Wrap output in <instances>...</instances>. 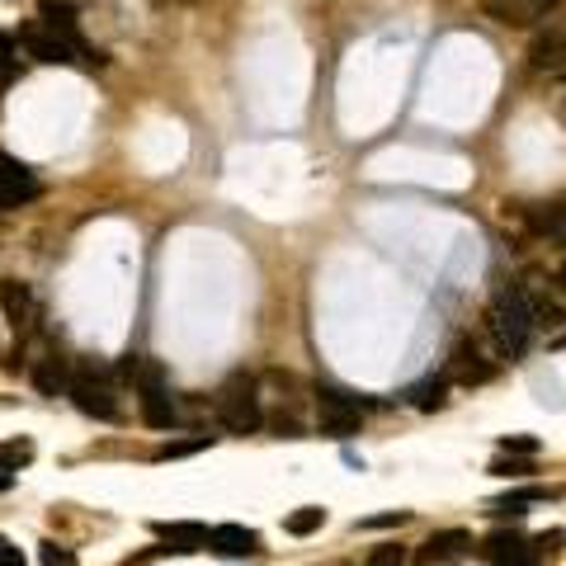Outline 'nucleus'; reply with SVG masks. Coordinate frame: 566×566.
Wrapping results in <instances>:
<instances>
[{"instance_id":"31","label":"nucleus","mask_w":566,"mask_h":566,"mask_svg":"<svg viewBox=\"0 0 566 566\" xmlns=\"http://www.w3.org/2000/svg\"><path fill=\"white\" fill-rule=\"evenodd\" d=\"M557 118H562V123H566V90H562V94H557Z\"/></svg>"},{"instance_id":"5","label":"nucleus","mask_w":566,"mask_h":566,"mask_svg":"<svg viewBox=\"0 0 566 566\" xmlns=\"http://www.w3.org/2000/svg\"><path fill=\"white\" fill-rule=\"evenodd\" d=\"M359 420H364V411H359L354 397H344V392H336V387L317 392V424H321V434L350 439V434H359Z\"/></svg>"},{"instance_id":"6","label":"nucleus","mask_w":566,"mask_h":566,"mask_svg":"<svg viewBox=\"0 0 566 566\" xmlns=\"http://www.w3.org/2000/svg\"><path fill=\"white\" fill-rule=\"evenodd\" d=\"M38 194H43V184L34 170L24 161H14V156H0V208H24Z\"/></svg>"},{"instance_id":"22","label":"nucleus","mask_w":566,"mask_h":566,"mask_svg":"<svg viewBox=\"0 0 566 566\" xmlns=\"http://www.w3.org/2000/svg\"><path fill=\"white\" fill-rule=\"evenodd\" d=\"M0 463L20 472L24 463H34V444H29V439H10V444H0Z\"/></svg>"},{"instance_id":"12","label":"nucleus","mask_w":566,"mask_h":566,"mask_svg":"<svg viewBox=\"0 0 566 566\" xmlns=\"http://www.w3.org/2000/svg\"><path fill=\"white\" fill-rule=\"evenodd\" d=\"M0 312H5V321L14 326V330H29L34 326V288L29 283H20V279H5L0 283Z\"/></svg>"},{"instance_id":"16","label":"nucleus","mask_w":566,"mask_h":566,"mask_svg":"<svg viewBox=\"0 0 566 566\" xmlns=\"http://www.w3.org/2000/svg\"><path fill=\"white\" fill-rule=\"evenodd\" d=\"M156 533L170 543L166 553H203V547H213V529L203 524H156Z\"/></svg>"},{"instance_id":"11","label":"nucleus","mask_w":566,"mask_h":566,"mask_svg":"<svg viewBox=\"0 0 566 566\" xmlns=\"http://www.w3.org/2000/svg\"><path fill=\"white\" fill-rule=\"evenodd\" d=\"M482 553H486V562H491V566H543L539 557H533V543L519 539V533H510V529L491 533V539L482 543Z\"/></svg>"},{"instance_id":"14","label":"nucleus","mask_w":566,"mask_h":566,"mask_svg":"<svg viewBox=\"0 0 566 566\" xmlns=\"http://www.w3.org/2000/svg\"><path fill=\"white\" fill-rule=\"evenodd\" d=\"M71 359L61 354H43L34 364V387L43 392V397H61V392H71Z\"/></svg>"},{"instance_id":"25","label":"nucleus","mask_w":566,"mask_h":566,"mask_svg":"<svg viewBox=\"0 0 566 566\" xmlns=\"http://www.w3.org/2000/svg\"><path fill=\"white\" fill-rule=\"evenodd\" d=\"M364 566H406V553H401L397 543H383V547H373Z\"/></svg>"},{"instance_id":"26","label":"nucleus","mask_w":566,"mask_h":566,"mask_svg":"<svg viewBox=\"0 0 566 566\" xmlns=\"http://www.w3.org/2000/svg\"><path fill=\"white\" fill-rule=\"evenodd\" d=\"M14 47H20V43H14L10 34H0V86L14 81Z\"/></svg>"},{"instance_id":"17","label":"nucleus","mask_w":566,"mask_h":566,"mask_svg":"<svg viewBox=\"0 0 566 566\" xmlns=\"http://www.w3.org/2000/svg\"><path fill=\"white\" fill-rule=\"evenodd\" d=\"M411 406H416V411H444V406H449V377L439 373V377L416 383L411 387Z\"/></svg>"},{"instance_id":"29","label":"nucleus","mask_w":566,"mask_h":566,"mask_svg":"<svg viewBox=\"0 0 566 566\" xmlns=\"http://www.w3.org/2000/svg\"><path fill=\"white\" fill-rule=\"evenodd\" d=\"M0 566H24V553L5 539V533H0Z\"/></svg>"},{"instance_id":"30","label":"nucleus","mask_w":566,"mask_h":566,"mask_svg":"<svg viewBox=\"0 0 566 566\" xmlns=\"http://www.w3.org/2000/svg\"><path fill=\"white\" fill-rule=\"evenodd\" d=\"M10 486H14V467L0 463V491H10Z\"/></svg>"},{"instance_id":"19","label":"nucleus","mask_w":566,"mask_h":566,"mask_svg":"<svg viewBox=\"0 0 566 566\" xmlns=\"http://www.w3.org/2000/svg\"><path fill=\"white\" fill-rule=\"evenodd\" d=\"M326 524V510L321 506H303V510H293L288 519H283V529L293 533V539H307V533H317Z\"/></svg>"},{"instance_id":"21","label":"nucleus","mask_w":566,"mask_h":566,"mask_svg":"<svg viewBox=\"0 0 566 566\" xmlns=\"http://www.w3.org/2000/svg\"><path fill=\"white\" fill-rule=\"evenodd\" d=\"M208 444H213V434H199V439H176V444H161V449H156V463L184 459V453H199V449H208Z\"/></svg>"},{"instance_id":"24","label":"nucleus","mask_w":566,"mask_h":566,"mask_svg":"<svg viewBox=\"0 0 566 566\" xmlns=\"http://www.w3.org/2000/svg\"><path fill=\"white\" fill-rule=\"evenodd\" d=\"M491 472H496V477H529L533 463H529V459H510V453H500V459L491 463Z\"/></svg>"},{"instance_id":"13","label":"nucleus","mask_w":566,"mask_h":566,"mask_svg":"<svg viewBox=\"0 0 566 566\" xmlns=\"http://www.w3.org/2000/svg\"><path fill=\"white\" fill-rule=\"evenodd\" d=\"M137 392H142V420H147L151 430H176V424H180V406L170 401L166 383H156V387H137Z\"/></svg>"},{"instance_id":"1","label":"nucleus","mask_w":566,"mask_h":566,"mask_svg":"<svg viewBox=\"0 0 566 566\" xmlns=\"http://www.w3.org/2000/svg\"><path fill=\"white\" fill-rule=\"evenodd\" d=\"M486 326H491V340L500 359H519L529 350L533 330H539V312H533L524 288H500L491 312H486Z\"/></svg>"},{"instance_id":"7","label":"nucleus","mask_w":566,"mask_h":566,"mask_svg":"<svg viewBox=\"0 0 566 566\" xmlns=\"http://www.w3.org/2000/svg\"><path fill=\"white\" fill-rule=\"evenodd\" d=\"M562 0H482V10L491 14L496 24L506 29H529V24H547V14H553Z\"/></svg>"},{"instance_id":"15","label":"nucleus","mask_w":566,"mask_h":566,"mask_svg":"<svg viewBox=\"0 0 566 566\" xmlns=\"http://www.w3.org/2000/svg\"><path fill=\"white\" fill-rule=\"evenodd\" d=\"M213 553H223V557H250V553H260V533L246 529V524H217L213 529Z\"/></svg>"},{"instance_id":"4","label":"nucleus","mask_w":566,"mask_h":566,"mask_svg":"<svg viewBox=\"0 0 566 566\" xmlns=\"http://www.w3.org/2000/svg\"><path fill=\"white\" fill-rule=\"evenodd\" d=\"M67 397L76 401V411H81V416H94V420H114L118 416L114 383H109V373L94 369V364H81L71 373V392H67Z\"/></svg>"},{"instance_id":"23","label":"nucleus","mask_w":566,"mask_h":566,"mask_svg":"<svg viewBox=\"0 0 566 566\" xmlns=\"http://www.w3.org/2000/svg\"><path fill=\"white\" fill-rule=\"evenodd\" d=\"M562 543H566V529H547V533H539V539H533V557H539V562L557 557Z\"/></svg>"},{"instance_id":"3","label":"nucleus","mask_w":566,"mask_h":566,"mask_svg":"<svg viewBox=\"0 0 566 566\" xmlns=\"http://www.w3.org/2000/svg\"><path fill=\"white\" fill-rule=\"evenodd\" d=\"M217 420H223L227 434H256L264 424V406H260V387L250 373H231L223 387H217V401H213Z\"/></svg>"},{"instance_id":"9","label":"nucleus","mask_w":566,"mask_h":566,"mask_svg":"<svg viewBox=\"0 0 566 566\" xmlns=\"http://www.w3.org/2000/svg\"><path fill=\"white\" fill-rule=\"evenodd\" d=\"M472 553V533L463 529H444V533H430L416 553V566H453Z\"/></svg>"},{"instance_id":"10","label":"nucleus","mask_w":566,"mask_h":566,"mask_svg":"<svg viewBox=\"0 0 566 566\" xmlns=\"http://www.w3.org/2000/svg\"><path fill=\"white\" fill-rule=\"evenodd\" d=\"M491 359L482 354V344L477 340H463L459 350H453V359H449V383H463V387H482V383H491Z\"/></svg>"},{"instance_id":"28","label":"nucleus","mask_w":566,"mask_h":566,"mask_svg":"<svg viewBox=\"0 0 566 566\" xmlns=\"http://www.w3.org/2000/svg\"><path fill=\"white\" fill-rule=\"evenodd\" d=\"M500 453H524V459H533V453H539V439H529V434H506V439H500Z\"/></svg>"},{"instance_id":"2","label":"nucleus","mask_w":566,"mask_h":566,"mask_svg":"<svg viewBox=\"0 0 566 566\" xmlns=\"http://www.w3.org/2000/svg\"><path fill=\"white\" fill-rule=\"evenodd\" d=\"M14 43H20L24 57H34L38 67H67V61H86V67H104L100 53H90V47L81 38H67L57 34V29H47L43 20H29L20 24V34H14Z\"/></svg>"},{"instance_id":"8","label":"nucleus","mask_w":566,"mask_h":566,"mask_svg":"<svg viewBox=\"0 0 566 566\" xmlns=\"http://www.w3.org/2000/svg\"><path fill=\"white\" fill-rule=\"evenodd\" d=\"M533 71H566V20H547L529 43Z\"/></svg>"},{"instance_id":"18","label":"nucleus","mask_w":566,"mask_h":566,"mask_svg":"<svg viewBox=\"0 0 566 566\" xmlns=\"http://www.w3.org/2000/svg\"><path fill=\"white\" fill-rule=\"evenodd\" d=\"M38 20H43L47 29H57V34H67V38H81V34H76V20H81V10L67 5V0H43Z\"/></svg>"},{"instance_id":"20","label":"nucleus","mask_w":566,"mask_h":566,"mask_svg":"<svg viewBox=\"0 0 566 566\" xmlns=\"http://www.w3.org/2000/svg\"><path fill=\"white\" fill-rule=\"evenodd\" d=\"M533 500H543L539 486H529V491H510V496L491 500V514H524V506H533Z\"/></svg>"},{"instance_id":"27","label":"nucleus","mask_w":566,"mask_h":566,"mask_svg":"<svg viewBox=\"0 0 566 566\" xmlns=\"http://www.w3.org/2000/svg\"><path fill=\"white\" fill-rule=\"evenodd\" d=\"M38 562H43V566H76L71 547H61V543H43V547H38Z\"/></svg>"}]
</instances>
